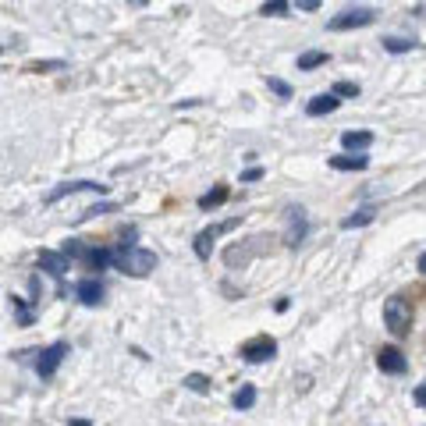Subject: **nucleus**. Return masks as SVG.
<instances>
[{
	"mask_svg": "<svg viewBox=\"0 0 426 426\" xmlns=\"http://www.w3.org/2000/svg\"><path fill=\"white\" fill-rule=\"evenodd\" d=\"M231 405H235L238 412H249V408L256 405V387H249V384H246V387H238V391H235V398H231Z\"/></svg>",
	"mask_w": 426,
	"mask_h": 426,
	"instance_id": "17",
	"label": "nucleus"
},
{
	"mask_svg": "<svg viewBox=\"0 0 426 426\" xmlns=\"http://www.w3.org/2000/svg\"><path fill=\"white\" fill-rule=\"evenodd\" d=\"M11 309L18 313V323H22V327H33V320H36V316H33V309H29L22 299H11Z\"/></svg>",
	"mask_w": 426,
	"mask_h": 426,
	"instance_id": "22",
	"label": "nucleus"
},
{
	"mask_svg": "<svg viewBox=\"0 0 426 426\" xmlns=\"http://www.w3.org/2000/svg\"><path fill=\"white\" fill-rule=\"evenodd\" d=\"M373 142V132H345L341 135V146L345 149H366Z\"/></svg>",
	"mask_w": 426,
	"mask_h": 426,
	"instance_id": "16",
	"label": "nucleus"
},
{
	"mask_svg": "<svg viewBox=\"0 0 426 426\" xmlns=\"http://www.w3.org/2000/svg\"><path fill=\"white\" fill-rule=\"evenodd\" d=\"M330 57L323 54V50H306L302 57H299V71H313V68H320V64H327Z\"/></svg>",
	"mask_w": 426,
	"mask_h": 426,
	"instance_id": "18",
	"label": "nucleus"
},
{
	"mask_svg": "<svg viewBox=\"0 0 426 426\" xmlns=\"http://www.w3.org/2000/svg\"><path fill=\"white\" fill-rule=\"evenodd\" d=\"M132 4H139V8H142V4H146V0H132Z\"/></svg>",
	"mask_w": 426,
	"mask_h": 426,
	"instance_id": "31",
	"label": "nucleus"
},
{
	"mask_svg": "<svg viewBox=\"0 0 426 426\" xmlns=\"http://www.w3.org/2000/svg\"><path fill=\"white\" fill-rule=\"evenodd\" d=\"M260 15H267V18H284V15H288V0H263Z\"/></svg>",
	"mask_w": 426,
	"mask_h": 426,
	"instance_id": "19",
	"label": "nucleus"
},
{
	"mask_svg": "<svg viewBox=\"0 0 426 426\" xmlns=\"http://www.w3.org/2000/svg\"><path fill=\"white\" fill-rule=\"evenodd\" d=\"M334 93H338V96H359V86H355V82H338Z\"/></svg>",
	"mask_w": 426,
	"mask_h": 426,
	"instance_id": "25",
	"label": "nucleus"
},
{
	"mask_svg": "<svg viewBox=\"0 0 426 426\" xmlns=\"http://www.w3.org/2000/svg\"><path fill=\"white\" fill-rule=\"evenodd\" d=\"M64 355H68V341H54L50 348H43L40 352V359H36V373L47 380V376H54L57 373V366L64 362Z\"/></svg>",
	"mask_w": 426,
	"mask_h": 426,
	"instance_id": "4",
	"label": "nucleus"
},
{
	"mask_svg": "<svg viewBox=\"0 0 426 426\" xmlns=\"http://www.w3.org/2000/svg\"><path fill=\"white\" fill-rule=\"evenodd\" d=\"M419 270H422V274H426V253H422V256H419Z\"/></svg>",
	"mask_w": 426,
	"mask_h": 426,
	"instance_id": "30",
	"label": "nucleus"
},
{
	"mask_svg": "<svg viewBox=\"0 0 426 426\" xmlns=\"http://www.w3.org/2000/svg\"><path fill=\"white\" fill-rule=\"evenodd\" d=\"M299 8H302V11H316L320 0H299Z\"/></svg>",
	"mask_w": 426,
	"mask_h": 426,
	"instance_id": "28",
	"label": "nucleus"
},
{
	"mask_svg": "<svg viewBox=\"0 0 426 426\" xmlns=\"http://www.w3.org/2000/svg\"><path fill=\"white\" fill-rule=\"evenodd\" d=\"M181 384H185L188 391H195V394H206V391H209V380H206L202 373H188V376H185Z\"/></svg>",
	"mask_w": 426,
	"mask_h": 426,
	"instance_id": "20",
	"label": "nucleus"
},
{
	"mask_svg": "<svg viewBox=\"0 0 426 426\" xmlns=\"http://www.w3.org/2000/svg\"><path fill=\"white\" fill-rule=\"evenodd\" d=\"M71 426H93L89 419H71Z\"/></svg>",
	"mask_w": 426,
	"mask_h": 426,
	"instance_id": "29",
	"label": "nucleus"
},
{
	"mask_svg": "<svg viewBox=\"0 0 426 426\" xmlns=\"http://www.w3.org/2000/svg\"><path fill=\"white\" fill-rule=\"evenodd\" d=\"M263 178V167H249V171H242V181H260Z\"/></svg>",
	"mask_w": 426,
	"mask_h": 426,
	"instance_id": "26",
	"label": "nucleus"
},
{
	"mask_svg": "<svg viewBox=\"0 0 426 426\" xmlns=\"http://www.w3.org/2000/svg\"><path fill=\"white\" fill-rule=\"evenodd\" d=\"M412 47H415L412 40H398V36H391V40H384V50H387V54H408Z\"/></svg>",
	"mask_w": 426,
	"mask_h": 426,
	"instance_id": "21",
	"label": "nucleus"
},
{
	"mask_svg": "<svg viewBox=\"0 0 426 426\" xmlns=\"http://www.w3.org/2000/svg\"><path fill=\"white\" fill-rule=\"evenodd\" d=\"M338 93H320V96H313L309 103H306V114L309 117H323V114H334L338 110Z\"/></svg>",
	"mask_w": 426,
	"mask_h": 426,
	"instance_id": "12",
	"label": "nucleus"
},
{
	"mask_svg": "<svg viewBox=\"0 0 426 426\" xmlns=\"http://www.w3.org/2000/svg\"><path fill=\"white\" fill-rule=\"evenodd\" d=\"M54 68H64V61H33L29 71H54Z\"/></svg>",
	"mask_w": 426,
	"mask_h": 426,
	"instance_id": "23",
	"label": "nucleus"
},
{
	"mask_svg": "<svg viewBox=\"0 0 426 426\" xmlns=\"http://www.w3.org/2000/svg\"><path fill=\"white\" fill-rule=\"evenodd\" d=\"M376 366H380V373L401 376V373L408 369V359H405L398 348H380V352H376Z\"/></svg>",
	"mask_w": 426,
	"mask_h": 426,
	"instance_id": "9",
	"label": "nucleus"
},
{
	"mask_svg": "<svg viewBox=\"0 0 426 426\" xmlns=\"http://www.w3.org/2000/svg\"><path fill=\"white\" fill-rule=\"evenodd\" d=\"M0 50H4V47H0Z\"/></svg>",
	"mask_w": 426,
	"mask_h": 426,
	"instance_id": "33",
	"label": "nucleus"
},
{
	"mask_svg": "<svg viewBox=\"0 0 426 426\" xmlns=\"http://www.w3.org/2000/svg\"><path fill=\"white\" fill-rule=\"evenodd\" d=\"M373 11L369 8H355V11H345V15H334L330 22H327V29L330 33H348V29H362V25H373Z\"/></svg>",
	"mask_w": 426,
	"mask_h": 426,
	"instance_id": "3",
	"label": "nucleus"
},
{
	"mask_svg": "<svg viewBox=\"0 0 426 426\" xmlns=\"http://www.w3.org/2000/svg\"><path fill=\"white\" fill-rule=\"evenodd\" d=\"M267 86H270L277 96H284V100L292 96V86H288V82H281V79H267Z\"/></svg>",
	"mask_w": 426,
	"mask_h": 426,
	"instance_id": "24",
	"label": "nucleus"
},
{
	"mask_svg": "<svg viewBox=\"0 0 426 426\" xmlns=\"http://www.w3.org/2000/svg\"><path fill=\"white\" fill-rule=\"evenodd\" d=\"M309 235V221H306V209L292 206L288 209V231H284V246H299Z\"/></svg>",
	"mask_w": 426,
	"mask_h": 426,
	"instance_id": "6",
	"label": "nucleus"
},
{
	"mask_svg": "<svg viewBox=\"0 0 426 426\" xmlns=\"http://www.w3.org/2000/svg\"><path fill=\"white\" fill-rule=\"evenodd\" d=\"M373 213H376L373 206H362V209H355V213H352V217H345V221H341V228H345V231L362 228V224H369V221H373Z\"/></svg>",
	"mask_w": 426,
	"mask_h": 426,
	"instance_id": "15",
	"label": "nucleus"
},
{
	"mask_svg": "<svg viewBox=\"0 0 426 426\" xmlns=\"http://www.w3.org/2000/svg\"><path fill=\"white\" fill-rule=\"evenodd\" d=\"M384 327L394 334V338H405L408 334V327H412V306L405 302V299H387L384 302Z\"/></svg>",
	"mask_w": 426,
	"mask_h": 426,
	"instance_id": "2",
	"label": "nucleus"
},
{
	"mask_svg": "<svg viewBox=\"0 0 426 426\" xmlns=\"http://www.w3.org/2000/svg\"><path fill=\"white\" fill-rule=\"evenodd\" d=\"M40 270H47L50 277L64 281V274L71 270V263H68V256H64V253H40Z\"/></svg>",
	"mask_w": 426,
	"mask_h": 426,
	"instance_id": "11",
	"label": "nucleus"
},
{
	"mask_svg": "<svg viewBox=\"0 0 426 426\" xmlns=\"http://www.w3.org/2000/svg\"><path fill=\"white\" fill-rule=\"evenodd\" d=\"M75 299H79L82 306H100V302H103V281H100V277H82V281L75 284Z\"/></svg>",
	"mask_w": 426,
	"mask_h": 426,
	"instance_id": "8",
	"label": "nucleus"
},
{
	"mask_svg": "<svg viewBox=\"0 0 426 426\" xmlns=\"http://www.w3.org/2000/svg\"><path fill=\"white\" fill-rule=\"evenodd\" d=\"M412 398H415V405H419V408H426V380L415 387V394H412Z\"/></svg>",
	"mask_w": 426,
	"mask_h": 426,
	"instance_id": "27",
	"label": "nucleus"
},
{
	"mask_svg": "<svg viewBox=\"0 0 426 426\" xmlns=\"http://www.w3.org/2000/svg\"><path fill=\"white\" fill-rule=\"evenodd\" d=\"M422 8H426V0H422Z\"/></svg>",
	"mask_w": 426,
	"mask_h": 426,
	"instance_id": "32",
	"label": "nucleus"
},
{
	"mask_svg": "<svg viewBox=\"0 0 426 426\" xmlns=\"http://www.w3.org/2000/svg\"><path fill=\"white\" fill-rule=\"evenodd\" d=\"M228 195H231V188H228V185H217L213 192L199 195V209H213V206H221V202H228Z\"/></svg>",
	"mask_w": 426,
	"mask_h": 426,
	"instance_id": "14",
	"label": "nucleus"
},
{
	"mask_svg": "<svg viewBox=\"0 0 426 426\" xmlns=\"http://www.w3.org/2000/svg\"><path fill=\"white\" fill-rule=\"evenodd\" d=\"M75 192H107V185H100V181H89V178H82V181H64V185H57V188L47 195V202H57V199H64V195H75Z\"/></svg>",
	"mask_w": 426,
	"mask_h": 426,
	"instance_id": "7",
	"label": "nucleus"
},
{
	"mask_svg": "<svg viewBox=\"0 0 426 426\" xmlns=\"http://www.w3.org/2000/svg\"><path fill=\"white\" fill-rule=\"evenodd\" d=\"M235 224H238V221H224V224H213V228L199 231V235H195V256H199V260H209V246H213V238L224 235V231H231Z\"/></svg>",
	"mask_w": 426,
	"mask_h": 426,
	"instance_id": "10",
	"label": "nucleus"
},
{
	"mask_svg": "<svg viewBox=\"0 0 426 426\" xmlns=\"http://www.w3.org/2000/svg\"><path fill=\"white\" fill-rule=\"evenodd\" d=\"M274 355H277V341L267 338V334L242 345V359H246V362H267V359H274Z\"/></svg>",
	"mask_w": 426,
	"mask_h": 426,
	"instance_id": "5",
	"label": "nucleus"
},
{
	"mask_svg": "<svg viewBox=\"0 0 426 426\" xmlns=\"http://www.w3.org/2000/svg\"><path fill=\"white\" fill-rule=\"evenodd\" d=\"M366 163H369V160H366V156H359V153H355V156H352V153L330 156V167H334V171H366Z\"/></svg>",
	"mask_w": 426,
	"mask_h": 426,
	"instance_id": "13",
	"label": "nucleus"
},
{
	"mask_svg": "<svg viewBox=\"0 0 426 426\" xmlns=\"http://www.w3.org/2000/svg\"><path fill=\"white\" fill-rule=\"evenodd\" d=\"M114 267H117L121 274L146 277V274H153V270H156V253L139 249V246H121V249L114 253Z\"/></svg>",
	"mask_w": 426,
	"mask_h": 426,
	"instance_id": "1",
	"label": "nucleus"
}]
</instances>
